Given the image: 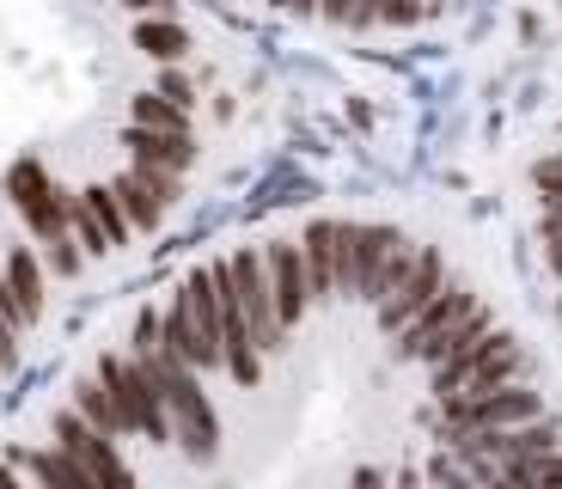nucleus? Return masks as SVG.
<instances>
[{"mask_svg":"<svg viewBox=\"0 0 562 489\" xmlns=\"http://www.w3.org/2000/svg\"><path fill=\"white\" fill-rule=\"evenodd\" d=\"M281 13H318V0H276Z\"/></svg>","mask_w":562,"mask_h":489,"instance_id":"nucleus-26","label":"nucleus"},{"mask_svg":"<svg viewBox=\"0 0 562 489\" xmlns=\"http://www.w3.org/2000/svg\"><path fill=\"white\" fill-rule=\"evenodd\" d=\"M128 116H135L140 129H166V135H183V129H190V111L166 92H140L135 104H128Z\"/></svg>","mask_w":562,"mask_h":489,"instance_id":"nucleus-12","label":"nucleus"},{"mask_svg":"<svg viewBox=\"0 0 562 489\" xmlns=\"http://www.w3.org/2000/svg\"><path fill=\"white\" fill-rule=\"evenodd\" d=\"M116 190V202H123V214H128V226H154L159 214L171 209V196H178V184H171V171H123V178L111 184Z\"/></svg>","mask_w":562,"mask_h":489,"instance_id":"nucleus-8","label":"nucleus"},{"mask_svg":"<svg viewBox=\"0 0 562 489\" xmlns=\"http://www.w3.org/2000/svg\"><path fill=\"white\" fill-rule=\"evenodd\" d=\"M135 49L140 56H154V62H183L190 56V31H183L171 13H147L135 25Z\"/></svg>","mask_w":562,"mask_h":489,"instance_id":"nucleus-10","label":"nucleus"},{"mask_svg":"<svg viewBox=\"0 0 562 489\" xmlns=\"http://www.w3.org/2000/svg\"><path fill=\"white\" fill-rule=\"evenodd\" d=\"M43 257H49V269H56L61 281H74V276H80V264H86V245H80V238H68V233H56V238H43Z\"/></svg>","mask_w":562,"mask_h":489,"instance_id":"nucleus-17","label":"nucleus"},{"mask_svg":"<svg viewBox=\"0 0 562 489\" xmlns=\"http://www.w3.org/2000/svg\"><path fill=\"white\" fill-rule=\"evenodd\" d=\"M13 362H19V324L7 319V312H0V374H7Z\"/></svg>","mask_w":562,"mask_h":489,"instance_id":"nucleus-24","label":"nucleus"},{"mask_svg":"<svg viewBox=\"0 0 562 489\" xmlns=\"http://www.w3.org/2000/svg\"><path fill=\"white\" fill-rule=\"evenodd\" d=\"M557 319H562V300H557Z\"/></svg>","mask_w":562,"mask_h":489,"instance_id":"nucleus-27","label":"nucleus"},{"mask_svg":"<svg viewBox=\"0 0 562 489\" xmlns=\"http://www.w3.org/2000/svg\"><path fill=\"white\" fill-rule=\"evenodd\" d=\"M318 13L330 19V25H342V31L380 25V19H373V0H318Z\"/></svg>","mask_w":562,"mask_h":489,"instance_id":"nucleus-18","label":"nucleus"},{"mask_svg":"<svg viewBox=\"0 0 562 489\" xmlns=\"http://www.w3.org/2000/svg\"><path fill=\"white\" fill-rule=\"evenodd\" d=\"M31 477H43V484H74V489H86V484H92V471H86V465L74 459L68 447H56V453H43V459L31 465Z\"/></svg>","mask_w":562,"mask_h":489,"instance_id":"nucleus-14","label":"nucleus"},{"mask_svg":"<svg viewBox=\"0 0 562 489\" xmlns=\"http://www.w3.org/2000/svg\"><path fill=\"white\" fill-rule=\"evenodd\" d=\"M447 281H452L447 257H440L435 245H416V264H409V276L397 281L392 293H385L380 307H373V312H380V331H385V336H397V331H404V324L416 319L422 307H428V300H435L440 288H447Z\"/></svg>","mask_w":562,"mask_h":489,"instance_id":"nucleus-2","label":"nucleus"},{"mask_svg":"<svg viewBox=\"0 0 562 489\" xmlns=\"http://www.w3.org/2000/svg\"><path fill=\"white\" fill-rule=\"evenodd\" d=\"M74 410H80L92 429H104V434H128V422H123V410H116V398L104 391V379L92 374V379H80L74 386Z\"/></svg>","mask_w":562,"mask_h":489,"instance_id":"nucleus-11","label":"nucleus"},{"mask_svg":"<svg viewBox=\"0 0 562 489\" xmlns=\"http://www.w3.org/2000/svg\"><path fill=\"white\" fill-rule=\"evenodd\" d=\"M337 233H342V221H306V226H300L312 300H330V293H337Z\"/></svg>","mask_w":562,"mask_h":489,"instance_id":"nucleus-9","label":"nucleus"},{"mask_svg":"<svg viewBox=\"0 0 562 489\" xmlns=\"http://www.w3.org/2000/svg\"><path fill=\"white\" fill-rule=\"evenodd\" d=\"M263 269H269V293H276V319L294 331V324L312 319V276H306V252H300V238H276L263 252Z\"/></svg>","mask_w":562,"mask_h":489,"instance_id":"nucleus-3","label":"nucleus"},{"mask_svg":"<svg viewBox=\"0 0 562 489\" xmlns=\"http://www.w3.org/2000/svg\"><path fill=\"white\" fill-rule=\"evenodd\" d=\"M123 147H128V166H140V171H190V159H196V141H190V129L183 135H166V129H128L123 135Z\"/></svg>","mask_w":562,"mask_h":489,"instance_id":"nucleus-7","label":"nucleus"},{"mask_svg":"<svg viewBox=\"0 0 562 489\" xmlns=\"http://www.w3.org/2000/svg\"><path fill=\"white\" fill-rule=\"evenodd\" d=\"M68 214H74V226H80V245H86L92 257L116 252V245H111V233H104V221H99L92 209H86V202H68Z\"/></svg>","mask_w":562,"mask_h":489,"instance_id":"nucleus-19","label":"nucleus"},{"mask_svg":"<svg viewBox=\"0 0 562 489\" xmlns=\"http://www.w3.org/2000/svg\"><path fill=\"white\" fill-rule=\"evenodd\" d=\"M373 19H380V25H422V19H428V0H373Z\"/></svg>","mask_w":562,"mask_h":489,"instance_id":"nucleus-20","label":"nucleus"},{"mask_svg":"<svg viewBox=\"0 0 562 489\" xmlns=\"http://www.w3.org/2000/svg\"><path fill=\"white\" fill-rule=\"evenodd\" d=\"M538 238L562 245V202H538Z\"/></svg>","mask_w":562,"mask_h":489,"instance_id":"nucleus-23","label":"nucleus"},{"mask_svg":"<svg viewBox=\"0 0 562 489\" xmlns=\"http://www.w3.org/2000/svg\"><path fill=\"white\" fill-rule=\"evenodd\" d=\"M464 367H471V374H464V391H490V386H507V379H532V355H526V343L520 336H507L502 324L471 343Z\"/></svg>","mask_w":562,"mask_h":489,"instance_id":"nucleus-5","label":"nucleus"},{"mask_svg":"<svg viewBox=\"0 0 562 489\" xmlns=\"http://www.w3.org/2000/svg\"><path fill=\"white\" fill-rule=\"evenodd\" d=\"M7 281H13L19 300H31V307L43 312V269H37V257H31V252H7Z\"/></svg>","mask_w":562,"mask_h":489,"instance_id":"nucleus-15","label":"nucleus"},{"mask_svg":"<svg viewBox=\"0 0 562 489\" xmlns=\"http://www.w3.org/2000/svg\"><path fill=\"white\" fill-rule=\"evenodd\" d=\"M123 7H135V13H171V0H123Z\"/></svg>","mask_w":562,"mask_h":489,"instance_id":"nucleus-25","label":"nucleus"},{"mask_svg":"<svg viewBox=\"0 0 562 489\" xmlns=\"http://www.w3.org/2000/svg\"><path fill=\"white\" fill-rule=\"evenodd\" d=\"M56 447H68L74 459L92 471V484H104V477H128V465H123V453H116V434H104V429H92V422L80 416V410H56Z\"/></svg>","mask_w":562,"mask_h":489,"instance_id":"nucleus-6","label":"nucleus"},{"mask_svg":"<svg viewBox=\"0 0 562 489\" xmlns=\"http://www.w3.org/2000/svg\"><path fill=\"white\" fill-rule=\"evenodd\" d=\"M99 379L104 391L116 398L128 434H147V441H171V416H166V398H159L154 374L135 362V355H99Z\"/></svg>","mask_w":562,"mask_h":489,"instance_id":"nucleus-1","label":"nucleus"},{"mask_svg":"<svg viewBox=\"0 0 562 489\" xmlns=\"http://www.w3.org/2000/svg\"><path fill=\"white\" fill-rule=\"evenodd\" d=\"M80 202H86V209H92V214L104 221L111 245H123V238H128V214H123V202H116V190H111V184H92V190H80Z\"/></svg>","mask_w":562,"mask_h":489,"instance_id":"nucleus-13","label":"nucleus"},{"mask_svg":"<svg viewBox=\"0 0 562 489\" xmlns=\"http://www.w3.org/2000/svg\"><path fill=\"white\" fill-rule=\"evenodd\" d=\"M43 190H56V184H49V171H43L37 159H19V166L7 171V196H13V209H19V202H31V196H43Z\"/></svg>","mask_w":562,"mask_h":489,"instance_id":"nucleus-16","label":"nucleus"},{"mask_svg":"<svg viewBox=\"0 0 562 489\" xmlns=\"http://www.w3.org/2000/svg\"><path fill=\"white\" fill-rule=\"evenodd\" d=\"M159 92H166V98H178L183 111L196 104V80H190V74L178 68V62H166V74H159Z\"/></svg>","mask_w":562,"mask_h":489,"instance_id":"nucleus-22","label":"nucleus"},{"mask_svg":"<svg viewBox=\"0 0 562 489\" xmlns=\"http://www.w3.org/2000/svg\"><path fill=\"white\" fill-rule=\"evenodd\" d=\"M532 190H538V202H562V147L532 159Z\"/></svg>","mask_w":562,"mask_h":489,"instance_id":"nucleus-21","label":"nucleus"},{"mask_svg":"<svg viewBox=\"0 0 562 489\" xmlns=\"http://www.w3.org/2000/svg\"><path fill=\"white\" fill-rule=\"evenodd\" d=\"M226 264H233V288H239V300H245V319H251L257 349L276 355V349H281V331H288V324L276 319V293H269L263 252H251V245H245V252H233Z\"/></svg>","mask_w":562,"mask_h":489,"instance_id":"nucleus-4","label":"nucleus"}]
</instances>
